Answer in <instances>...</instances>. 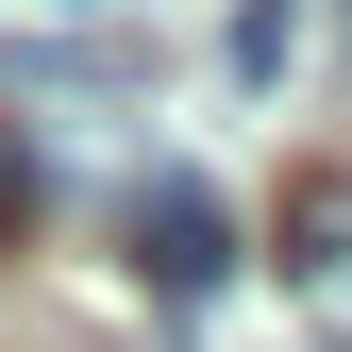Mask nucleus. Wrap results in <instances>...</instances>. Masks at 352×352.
Masks as SVG:
<instances>
[{"mask_svg":"<svg viewBox=\"0 0 352 352\" xmlns=\"http://www.w3.org/2000/svg\"><path fill=\"white\" fill-rule=\"evenodd\" d=\"M269 269H285L302 319H319V352H352V168H285V201H269Z\"/></svg>","mask_w":352,"mask_h":352,"instance_id":"obj_1","label":"nucleus"},{"mask_svg":"<svg viewBox=\"0 0 352 352\" xmlns=\"http://www.w3.org/2000/svg\"><path fill=\"white\" fill-rule=\"evenodd\" d=\"M135 269H151V302H218L235 218H218V185H201V168H151V185H135Z\"/></svg>","mask_w":352,"mask_h":352,"instance_id":"obj_2","label":"nucleus"},{"mask_svg":"<svg viewBox=\"0 0 352 352\" xmlns=\"http://www.w3.org/2000/svg\"><path fill=\"white\" fill-rule=\"evenodd\" d=\"M285 51H302V0H235V84H285Z\"/></svg>","mask_w":352,"mask_h":352,"instance_id":"obj_3","label":"nucleus"},{"mask_svg":"<svg viewBox=\"0 0 352 352\" xmlns=\"http://www.w3.org/2000/svg\"><path fill=\"white\" fill-rule=\"evenodd\" d=\"M34 201H51V168H34V135H17V101H0V252L34 235Z\"/></svg>","mask_w":352,"mask_h":352,"instance_id":"obj_4","label":"nucleus"}]
</instances>
